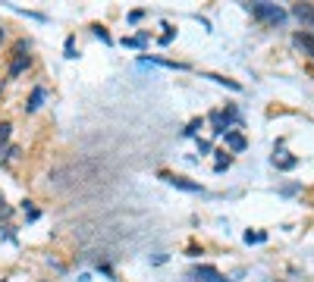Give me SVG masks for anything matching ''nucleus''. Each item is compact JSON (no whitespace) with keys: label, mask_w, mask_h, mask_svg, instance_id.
I'll return each mask as SVG.
<instances>
[{"label":"nucleus","mask_w":314,"mask_h":282,"mask_svg":"<svg viewBox=\"0 0 314 282\" xmlns=\"http://www.w3.org/2000/svg\"><path fill=\"white\" fill-rule=\"evenodd\" d=\"M141 16H145V10H132V13H129V22H132V25L141 22Z\"/></svg>","instance_id":"aec40b11"},{"label":"nucleus","mask_w":314,"mask_h":282,"mask_svg":"<svg viewBox=\"0 0 314 282\" xmlns=\"http://www.w3.org/2000/svg\"><path fill=\"white\" fill-rule=\"evenodd\" d=\"M192 279H195V282H233V279H226L223 273H220L217 267H208V263L195 267V270H192Z\"/></svg>","instance_id":"20e7f679"},{"label":"nucleus","mask_w":314,"mask_h":282,"mask_svg":"<svg viewBox=\"0 0 314 282\" xmlns=\"http://www.w3.org/2000/svg\"><path fill=\"white\" fill-rule=\"evenodd\" d=\"M295 192H299V185H283L280 188V195H295Z\"/></svg>","instance_id":"4be33fe9"},{"label":"nucleus","mask_w":314,"mask_h":282,"mask_svg":"<svg viewBox=\"0 0 314 282\" xmlns=\"http://www.w3.org/2000/svg\"><path fill=\"white\" fill-rule=\"evenodd\" d=\"M47 101V88H32V94H28V101H25V113H35V110H41V104Z\"/></svg>","instance_id":"0eeeda50"},{"label":"nucleus","mask_w":314,"mask_h":282,"mask_svg":"<svg viewBox=\"0 0 314 282\" xmlns=\"http://www.w3.org/2000/svg\"><path fill=\"white\" fill-rule=\"evenodd\" d=\"M163 28H167V32H163V35H160V44H163V47H167V44L173 41V35H176V28H173V25H163Z\"/></svg>","instance_id":"f3484780"},{"label":"nucleus","mask_w":314,"mask_h":282,"mask_svg":"<svg viewBox=\"0 0 314 282\" xmlns=\"http://www.w3.org/2000/svg\"><path fill=\"white\" fill-rule=\"evenodd\" d=\"M245 241H248V244H264V241H267V235H264V232H251V229H248V232H245Z\"/></svg>","instance_id":"2eb2a0df"},{"label":"nucleus","mask_w":314,"mask_h":282,"mask_svg":"<svg viewBox=\"0 0 314 282\" xmlns=\"http://www.w3.org/2000/svg\"><path fill=\"white\" fill-rule=\"evenodd\" d=\"M10 129H13L10 122H0V144H4V141L10 138Z\"/></svg>","instance_id":"6ab92c4d"},{"label":"nucleus","mask_w":314,"mask_h":282,"mask_svg":"<svg viewBox=\"0 0 314 282\" xmlns=\"http://www.w3.org/2000/svg\"><path fill=\"white\" fill-rule=\"evenodd\" d=\"M0 41H4V32H0Z\"/></svg>","instance_id":"5701e85b"},{"label":"nucleus","mask_w":314,"mask_h":282,"mask_svg":"<svg viewBox=\"0 0 314 282\" xmlns=\"http://www.w3.org/2000/svg\"><path fill=\"white\" fill-rule=\"evenodd\" d=\"M198 154H211V141H198Z\"/></svg>","instance_id":"412c9836"},{"label":"nucleus","mask_w":314,"mask_h":282,"mask_svg":"<svg viewBox=\"0 0 314 282\" xmlns=\"http://www.w3.org/2000/svg\"><path fill=\"white\" fill-rule=\"evenodd\" d=\"M292 16L302 22V28L314 35V4H292Z\"/></svg>","instance_id":"39448f33"},{"label":"nucleus","mask_w":314,"mask_h":282,"mask_svg":"<svg viewBox=\"0 0 314 282\" xmlns=\"http://www.w3.org/2000/svg\"><path fill=\"white\" fill-rule=\"evenodd\" d=\"M295 163H299V157H289L286 150H280V154H273V166H276V169H292Z\"/></svg>","instance_id":"f8f14e48"},{"label":"nucleus","mask_w":314,"mask_h":282,"mask_svg":"<svg viewBox=\"0 0 314 282\" xmlns=\"http://www.w3.org/2000/svg\"><path fill=\"white\" fill-rule=\"evenodd\" d=\"M292 41L299 44V47L311 56V60H314V35H311V32H295V35H292Z\"/></svg>","instance_id":"1a4fd4ad"},{"label":"nucleus","mask_w":314,"mask_h":282,"mask_svg":"<svg viewBox=\"0 0 314 282\" xmlns=\"http://www.w3.org/2000/svg\"><path fill=\"white\" fill-rule=\"evenodd\" d=\"M138 66H163V69H176V72H186V63H176V60H163V56H138Z\"/></svg>","instance_id":"423d86ee"},{"label":"nucleus","mask_w":314,"mask_h":282,"mask_svg":"<svg viewBox=\"0 0 314 282\" xmlns=\"http://www.w3.org/2000/svg\"><path fill=\"white\" fill-rule=\"evenodd\" d=\"M201 126H205L201 119H192L186 129H182V138H192V135H198V129H201Z\"/></svg>","instance_id":"4468645a"},{"label":"nucleus","mask_w":314,"mask_h":282,"mask_svg":"<svg viewBox=\"0 0 314 282\" xmlns=\"http://www.w3.org/2000/svg\"><path fill=\"white\" fill-rule=\"evenodd\" d=\"M201 79H211L217 85H226L230 91H242V85H239L236 79H226V75H217V72H201Z\"/></svg>","instance_id":"9b49d317"},{"label":"nucleus","mask_w":314,"mask_h":282,"mask_svg":"<svg viewBox=\"0 0 314 282\" xmlns=\"http://www.w3.org/2000/svg\"><path fill=\"white\" fill-rule=\"evenodd\" d=\"M157 179H163L167 185H173V188H182V192H205L201 188V182H192V179H186V176H173V173H157Z\"/></svg>","instance_id":"7ed1b4c3"},{"label":"nucleus","mask_w":314,"mask_h":282,"mask_svg":"<svg viewBox=\"0 0 314 282\" xmlns=\"http://www.w3.org/2000/svg\"><path fill=\"white\" fill-rule=\"evenodd\" d=\"M63 56H69V60L76 56V38H72V35L66 38V53H63Z\"/></svg>","instance_id":"a211bd4d"},{"label":"nucleus","mask_w":314,"mask_h":282,"mask_svg":"<svg viewBox=\"0 0 314 282\" xmlns=\"http://www.w3.org/2000/svg\"><path fill=\"white\" fill-rule=\"evenodd\" d=\"M223 119H226V126H230V132H233V126H242V113H239L233 104H226V110H223Z\"/></svg>","instance_id":"ddd939ff"},{"label":"nucleus","mask_w":314,"mask_h":282,"mask_svg":"<svg viewBox=\"0 0 314 282\" xmlns=\"http://www.w3.org/2000/svg\"><path fill=\"white\" fill-rule=\"evenodd\" d=\"M226 147H230V150H236V154H242V150L248 147V141H245L242 132H226Z\"/></svg>","instance_id":"9d476101"},{"label":"nucleus","mask_w":314,"mask_h":282,"mask_svg":"<svg viewBox=\"0 0 314 282\" xmlns=\"http://www.w3.org/2000/svg\"><path fill=\"white\" fill-rule=\"evenodd\" d=\"M32 56H28V44L19 41L16 44V53H13V63H10V79H16V75H22V69H28Z\"/></svg>","instance_id":"f03ea898"},{"label":"nucleus","mask_w":314,"mask_h":282,"mask_svg":"<svg viewBox=\"0 0 314 282\" xmlns=\"http://www.w3.org/2000/svg\"><path fill=\"white\" fill-rule=\"evenodd\" d=\"M91 35H95V38H101L104 44H113V38H110V32H107V28H101V25H95V28H91Z\"/></svg>","instance_id":"dca6fc26"},{"label":"nucleus","mask_w":314,"mask_h":282,"mask_svg":"<svg viewBox=\"0 0 314 282\" xmlns=\"http://www.w3.org/2000/svg\"><path fill=\"white\" fill-rule=\"evenodd\" d=\"M208 122H211V129H214V135H226V132H230V126H226V119H223V110H211V113H208Z\"/></svg>","instance_id":"6e6552de"},{"label":"nucleus","mask_w":314,"mask_h":282,"mask_svg":"<svg viewBox=\"0 0 314 282\" xmlns=\"http://www.w3.org/2000/svg\"><path fill=\"white\" fill-rule=\"evenodd\" d=\"M245 10L264 25H283L286 22V10L276 7V4H245Z\"/></svg>","instance_id":"f257e3e1"}]
</instances>
